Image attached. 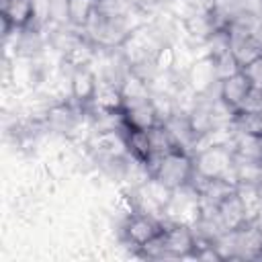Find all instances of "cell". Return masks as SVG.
<instances>
[{
    "instance_id": "cell-1",
    "label": "cell",
    "mask_w": 262,
    "mask_h": 262,
    "mask_svg": "<svg viewBox=\"0 0 262 262\" xmlns=\"http://www.w3.org/2000/svg\"><path fill=\"white\" fill-rule=\"evenodd\" d=\"M192 176H194V160L190 154L180 149L164 154L149 168V178H156L170 190L188 186Z\"/></svg>"
},
{
    "instance_id": "cell-2",
    "label": "cell",
    "mask_w": 262,
    "mask_h": 262,
    "mask_svg": "<svg viewBox=\"0 0 262 262\" xmlns=\"http://www.w3.org/2000/svg\"><path fill=\"white\" fill-rule=\"evenodd\" d=\"M121 117L125 121L127 127L133 129H151L158 123H162L160 119V111L156 106L154 96H133V98H123L121 104Z\"/></svg>"
},
{
    "instance_id": "cell-3",
    "label": "cell",
    "mask_w": 262,
    "mask_h": 262,
    "mask_svg": "<svg viewBox=\"0 0 262 262\" xmlns=\"http://www.w3.org/2000/svg\"><path fill=\"white\" fill-rule=\"evenodd\" d=\"M229 53L239 70H244L262 57V37L258 31L229 29Z\"/></svg>"
},
{
    "instance_id": "cell-4",
    "label": "cell",
    "mask_w": 262,
    "mask_h": 262,
    "mask_svg": "<svg viewBox=\"0 0 262 262\" xmlns=\"http://www.w3.org/2000/svg\"><path fill=\"white\" fill-rule=\"evenodd\" d=\"M164 229V223L160 219H156L151 213L147 211H135L129 215L127 223H125V237L137 246L143 248L147 246L151 239H156Z\"/></svg>"
},
{
    "instance_id": "cell-5",
    "label": "cell",
    "mask_w": 262,
    "mask_h": 262,
    "mask_svg": "<svg viewBox=\"0 0 262 262\" xmlns=\"http://www.w3.org/2000/svg\"><path fill=\"white\" fill-rule=\"evenodd\" d=\"M186 78H188V86H190V90L194 94H205L215 84H219V74H217L213 55L205 53L203 57L192 61L188 72H186Z\"/></svg>"
},
{
    "instance_id": "cell-6",
    "label": "cell",
    "mask_w": 262,
    "mask_h": 262,
    "mask_svg": "<svg viewBox=\"0 0 262 262\" xmlns=\"http://www.w3.org/2000/svg\"><path fill=\"white\" fill-rule=\"evenodd\" d=\"M252 88H254L252 82H250L248 76L239 70V72H235V74H231V76L219 80V84H217V96L235 113V111L242 106V102L246 100V96L250 94Z\"/></svg>"
},
{
    "instance_id": "cell-7",
    "label": "cell",
    "mask_w": 262,
    "mask_h": 262,
    "mask_svg": "<svg viewBox=\"0 0 262 262\" xmlns=\"http://www.w3.org/2000/svg\"><path fill=\"white\" fill-rule=\"evenodd\" d=\"M96 88H98V78L90 68L82 66L74 72L72 82H70V94L80 106L92 104V100L96 96Z\"/></svg>"
},
{
    "instance_id": "cell-8",
    "label": "cell",
    "mask_w": 262,
    "mask_h": 262,
    "mask_svg": "<svg viewBox=\"0 0 262 262\" xmlns=\"http://www.w3.org/2000/svg\"><path fill=\"white\" fill-rule=\"evenodd\" d=\"M98 0H70L68 4V23L76 29H84L92 14L96 12Z\"/></svg>"
},
{
    "instance_id": "cell-9",
    "label": "cell",
    "mask_w": 262,
    "mask_h": 262,
    "mask_svg": "<svg viewBox=\"0 0 262 262\" xmlns=\"http://www.w3.org/2000/svg\"><path fill=\"white\" fill-rule=\"evenodd\" d=\"M76 111L72 108V106H66V104H59V106H55V108H51L49 111V117H47V121L51 123V127H55L57 131H70L74 125H76Z\"/></svg>"
},
{
    "instance_id": "cell-10",
    "label": "cell",
    "mask_w": 262,
    "mask_h": 262,
    "mask_svg": "<svg viewBox=\"0 0 262 262\" xmlns=\"http://www.w3.org/2000/svg\"><path fill=\"white\" fill-rule=\"evenodd\" d=\"M242 72L248 76V80L252 82L254 88H260V90H262V57L256 59L254 63H250L248 68H244Z\"/></svg>"
},
{
    "instance_id": "cell-11",
    "label": "cell",
    "mask_w": 262,
    "mask_h": 262,
    "mask_svg": "<svg viewBox=\"0 0 262 262\" xmlns=\"http://www.w3.org/2000/svg\"><path fill=\"white\" fill-rule=\"evenodd\" d=\"M250 221H252V227H254V231L258 235V242H260V248H262V211L254 219H250ZM260 256H262V252H260Z\"/></svg>"
},
{
    "instance_id": "cell-12",
    "label": "cell",
    "mask_w": 262,
    "mask_h": 262,
    "mask_svg": "<svg viewBox=\"0 0 262 262\" xmlns=\"http://www.w3.org/2000/svg\"><path fill=\"white\" fill-rule=\"evenodd\" d=\"M258 35L262 37V20H260V29H258Z\"/></svg>"
},
{
    "instance_id": "cell-13",
    "label": "cell",
    "mask_w": 262,
    "mask_h": 262,
    "mask_svg": "<svg viewBox=\"0 0 262 262\" xmlns=\"http://www.w3.org/2000/svg\"><path fill=\"white\" fill-rule=\"evenodd\" d=\"M166 2H176V0H166Z\"/></svg>"
}]
</instances>
